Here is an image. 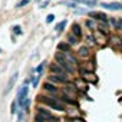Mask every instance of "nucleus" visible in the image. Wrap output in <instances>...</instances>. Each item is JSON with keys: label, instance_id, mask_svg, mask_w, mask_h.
I'll use <instances>...</instances> for the list:
<instances>
[{"label": "nucleus", "instance_id": "nucleus-1", "mask_svg": "<svg viewBox=\"0 0 122 122\" xmlns=\"http://www.w3.org/2000/svg\"><path fill=\"white\" fill-rule=\"evenodd\" d=\"M55 59H56V62L62 66L68 73H73L75 72V68H73V65L69 62V60L66 59V56H65V53H56V56H55Z\"/></svg>", "mask_w": 122, "mask_h": 122}, {"label": "nucleus", "instance_id": "nucleus-2", "mask_svg": "<svg viewBox=\"0 0 122 122\" xmlns=\"http://www.w3.org/2000/svg\"><path fill=\"white\" fill-rule=\"evenodd\" d=\"M39 99H40L43 103H46L47 106L53 108L55 111H59V112L65 111V106H63L62 103H60L57 99H55V98H49V96H39Z\"/></svg>", "mask_w": 122, "mask_h": 122}, {"label": "nucleus", "instance_id": "nucleus-3", "mask_svg": "<svg viewBox=\"0 0 122 122\" xmlns=\"http://www.w3.org/2000/svg\"><path fill=\"white\" fill-rule=\"evenodd\" d=\"M27 92H29V88L26 85L22 86V89L19 91V93H17V103H19V106L25 105V101L27 99Z\"/></svg>", "mask_w": 122, "mask_h": 122}, {"label": "nucleus", "instance_id": "nucleus-4", "mask_svg": "<svg viewBox=\"0 0 122 122\" xmlns=\"http://www.w3.org/2000/svg\"><path fill=\"white\" fill-rule=\"evenodd\" d=\"M49 82L52 83H66L68 82V76H62V75H50L49 76Z\"/></svg>", "mask_w": 122, "mask_h": 122}, {"label": "nucleus", "instance_id": "nucleus-5", "mask_svg": "<svg viewBox=\"0 0 122 122\" xmlns=\"http://www.w3.org/2000/svg\"><path fill=\"white\" fill-rule=\"evenodd\" d=\"M81 75H82V79H85L86 82H91V83L96 82V76L92 72H86L85 69H81Z\"/></svg>", "mask_w": 122, "mask_h": 122}, {"label": "nucleus", "instance_id": "nucleus-6", "mask_svg": "<svg viewBox=\"0 0 122 122\" xmlns=\"http://www.w3.org/2000/svg\"><path fill=\"white\" fill-rule=\"evenodd\" d=\"M50 72H52L53 75H62V76H66V73H68L59 63H57V65H52V66H50Z\"/></svg>", "mask_w": 122, "mask_h": 122}, {"label": "nucleus", "instance_id": "nucleus-7", "mask_svg": "<svg viewBox=\"0 0 122 122\" xmlns=\"http://www.w3.org/2000/svg\"><path fill=\"white\" fill-rule=\"evenodd\" d=\"M89 17H93V19H98L99 22H106L108 20V16L102 12H88Z\"/></svg>", "mask_w": 122, "mask_h": 122}, {"label": "nucleus", "instance_id": "nucleus-8", "mask_svg": "<svg viewBox=\"0 0 122 122\" xmlns=\"http://www.w3.org/2000/svg\"><path fill=\"white\" fill-rule=\"evenodd\" d=\"M101 6H102V7H105V9H109V10H122V3H119V2L102 3Z\"/></svg>", "mask_w": 122, "mask_h": 122}, {"label": "nucleus", "instance_id": "nucleus-9", "mask_svg": "<svg viewBox=\"0 0 122 122\" xmlns=\"http://www.w3.org/2000/svg\"><path fill=\"white\" fill-rule=\"evenodd\" d=\"M37 111H39V112H37V115H40L46 122H47V121H50V119L53 118V115H52L49 111H46V109H42V108H40V109H37Z\"/></svg>", "mask_w": 122, "mask_h": 122}, {"label": "nucleus", "instance_id": "nucleus-10", "mask_svg": "<svg viewBox=\"0 0 122 122\" xmlns=\"http://www.w3.org/2000/svg\"><path fill=\"white\" fill-rule=\"evenodd\" d=\"M17 76H19V73H15V75L9 79L7 86H6V92H10V91H12V88L15 86V83H16V81H17Z\"/></svg>", "mask_w": 122, "mask_h": 122}, {"label": "nucleus", "instance_id": "nucleus-11", "mask_svg": "<svg viewBox=\"0 0 122 122\" xmlns=\"http://www.w3.org/2000/svg\"><path fill=\"white\" fill-rule=\"evenodd\" d=\"M43 89L47 91V92H50V93H57V88L55 85H52L50 82H45L43 83Z\"/></svg>", "mask_w": 122, "mask_h": 122}, {"label": "nucleus", "instance_id": "nucleus-12", "mask_svg": "<svg viewBox=\"0 0 122 122\" xmlns=\"http://www.w3.org/2000/svg\"><path fill=\"white\" fill-rule=\"evenodd\" d=\"M78 55H79L81 57H88V56H89V49H88L86 46H82V47H79Z\"/></svg>", "mask_w": 122, "mask_h": 122}, {"label": "nucleus", "instance_id": "nucleus-13", "mask_svg": "<svg viewBox=\"0 0 122 122\" xmlns=\"http://www.w3.org/2000/svg\"><path fill=\"white\" fill-rule=\"evenodd\" d=\"M72 33H73L75 36H78V37H81V36H82V29H81V26L75 23V25L72 26Z\"/></svg>", "mask_w": 122, "mask_h": 122}, {"label": "nucleus", "instance_id": "nucleus-14", "mask_svg": "<svg viewBox=\"0 0 122 122\" xmlns=\"http://www.w3.org/2000/svg\"><path fill=\"white\" fill-rule=\"evenodd\" d=\"M76 3H82V5H86V6H95L96 5V0H73Z\"/></svg>", "mask_w": 122, "mask_h": 122}, {"label": "nucleus", "instance_id": "nucleus-15", "mask_svg": "<svg viewBox=\"0 0 122 122\" xmlns=\"http://www.w3.org/2000/svg\"><path fill=\"white\" fill-rule=\"evenodd\" d=\"M98 29H99V32H101V33H103V35H106V33H108V25H106L105 22H101V23L98 25Z\"/></svg>", "mask_w": 122, "mask_h": 122}, {"label": "nucleus", "instance_id": "nucleus-16", "mask_svg": "<svg viewBox=\"0 0 122 122\" xmlns=\"http://www.w3.org/2000/svg\"><path fill=\"white\" fill-rule=\"evenodd\" d=\"M57 49L62 50V52H69L71 50V46H69V43H59L57 45Z\"/></svg>", "mask_w": 122, "mask_h": 122}, {"label": "nucleus", "instance_id": "nucleus-17", "mask_svg": "<svg viewBox=\"0 0 122 122\" xmlns=\"http://www.w3.org/2000/svg\"><path fill=\"white\" fill-rule=\"evenodd\" d=\"M78 39H79V37L72 33V35L68 36V43H69V45H76V43H78Z\"/></svg>", "mask_w": 122, "mask_h": 122}, {"label": "nucleus", "instance_id": "nucleus-18", "mask_svg": "<svg viewBox=\"0 0 122 122\" xmlns=\"http://www.w3.org/2000/svg\"><path fill=\"white\" fill-rule=\"evenodd\" d=\"M65 26H66V20H62V22H60V23H57V25H56V27H55V30L60 33V32H62V30L65 29Z\"/></svg>", "mask_w": 122, "mask_h": 122}, {"label": "nucleus", "instance_id": "nucleus-19", "mask_svg": "<svg viewBox=\"0 0 122 122\" xmlns=\"http://www.w3.org/2000/svg\"><path fill=\"white\" fill-rule=\"evenodd\" d=\"M65 56H66V59L69 60V62H71L72 65H78V60H76V57H73V56H72L69 52H66V53H65Z\"/></svg>", "mask_w": 122, "mask_h": 122}, {"label": "nucleus", "instance_id": "nucleus-20", "mask_svg": "<svg viewBox=\"0 0 122 122\" xmlns=\"http://www.w3.org/2000/svg\"><path fill=\"white\" fill-rule=\"evenodd\" d=\"M111 43H112L113 46H118V47L122 45V43H121V37H118V36H112V37H111Z\"/></svg>", "mask_w": 122, "mask_h": 122}, {"label": "nucleus", "instance_id": "nucleus-21", "mask_svg": "<svg viewBox=\"0 0 122 122\" xmlns=\"http://www.w3.org/2000/svg\"><path fill=\"white\" fill-rule=\"evenodd\" d=\"M116 30H119V32H122V19H118L116 20Z\"/></svg>", "mask_w": 122, "mask_h": 122}, {"label": "nucleus", "instance_id": "nucleus-22", "mask_svg": "<svg viewBox=\"0 0 122 122\" xmlns=\"http://www.w3.org/2000/svg\"><path fill=\"white\" fill-rule=\"evenodd\" d=\"M13 32H15V35H22V33H23L20 26H15V27H13Z\"/></svg>", "mask_w": 122, "mask_h": 122}, {"label": "nucleus", "instance_id": "nucleus-23", "mask_svg": "<svg viewBox=\"0 0 122 122\" xmlns=\"http://www.w3.org/2000/svg\"><path fill=\"white\" fill-rule=\"evenodd\" d=\"M55 20V15H47V17H46V23H52Z\"/></svg>", "mask_w": 122, "mask_h": 122}, {"label": "nucleus", "instance_id": "nucleus-24", "mask_svg": "<svg viewBox=\"0 0 122 122\" xmlns=\"http://www.w3.org/2000/svg\"><path fill=\"white\" fill-rule=\"evenodd\" d=\"M86 26H88L89 29H92V30L95 29V23H93L92 20H86Z\"/></svg>", "mask_w": 122, "mask_h": 122}, {"label": "nucleus", "instance_id": "nucleus-25", "mask_svg": "<svg viewBox=\"0 0 122 122\" xmlns=\"http://www.w3.org/2000/svg\"><path fill=\"white\" fill-rule=\"evenodd\" d=\"M29 2H30V0H22V2L19 3V7H23V6H26Z\"/></svg>", "mask_w": 122, "mask_h": 122}, {"label": "nucleus", "instance_id": "nucleus-26", "mask_svg": "<svg viewBox=\"0 0 122 122\" xmlns=\"http://www.w3.org/2000/svg\"><path fill=\"white\" fill-rule=\"evenodd\" d=\"M86 40H88L89 43H95V36H93V37H92V36H88V37H86Z\"/></svg>", "mask_w": 122, "mask_h": 122}, {"label": "nucleus", "instance_id": "nucleus-27", "mask_svg": "<svg viewBox=\"0 0 122 122\" xmlns=\"http://www.w3.org/2000/svg\"><path fill=\"white\" fill-rule=\"evenodd\" d=\"M10 109H12V111H10L12 113H16V102H13V103H12V108H10Z\"/></svg>", "mask_w": 122, "mask_h": 122}, {"label": "nucleus", "instance_id": "nucleus-28", "mask_svg": "<svg viewBox=\"0 0 122 122\" xmlns=\"http://www.w3.org/2000/svg\"><path fill=\"white\" fill-rule=\"evenodd\" d=\"M43 68H45V63H42V65H39V66H37V69H36V71H37V72H39V73H40V72H42V71H43Z\"/></svg>", "mask_w": 122, "mask_h": 122}, {"label": "nucleus", "instance_id": "nucleus-29", "mask_svg": "<svg viewBox=\"0 0 122 122\" xmlns=\"http://www.w3.org/2000/svg\"><path fill=\"white\" fill-rule=\"evenodd\" d=\"M37 82H39V76H35V78H33V86H36Z\"/></svg>", "mask_w": 122, "mask_h": 122}, {"label": "nucleus", "instance_id": "nucleus-30", "mask_svg": "<svg viewBox=\"0 0 122 122\" xmlns=\"http://www.w3.org/2000/svg\"><path fill=\"white\" fill-rule=\"evenodd\" d=\"M72 122H85V121H83V119H81V118H75Z\"/></svg>", "mask_w": 122, "mask_h": 122}, {"label": "nucleus", "instance_id": "nucleus-31", "mask_svg": "<svg viewBox=\"0 0 122 122\" xmlns=\"http://www.w3.org/2000/svg\"><path fill=\"white\" fill-rule=\"evenodd\" d=\"M0 52H2V49H0Z\"/></svg>", "mask_w": 122, "mask_h": 122}]
</instances>
